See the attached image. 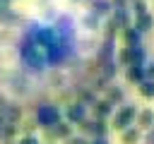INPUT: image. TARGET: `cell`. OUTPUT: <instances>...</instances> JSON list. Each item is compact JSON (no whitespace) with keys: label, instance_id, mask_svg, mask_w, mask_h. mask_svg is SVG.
Masks as SVG:
<instances>
[{"label":"cell","instance_id":"obj_1","mask_svg":"<svg viewBox=\"0 0 154 144\" xmlns=\"http://www.w3.org/2000/svg\"><path fill=\"white\" fill-rule=\"evenodd\" d=\"M135 118H137V108H135L132 103H125V106H120V108L113 113L111 127L118 130V132H123V130H128V127L135 125Z\"/></svg>","mask_w":154,"mask_h":144},{"label":"cell","instance_id":"obj_2","mask_svg":"<svg viewBox=\"0 0 154 144\" xmlns=\"http://www.w3.org/2000/svg\"><path fill=\"white\" fill-rule=\"evenodd\" d=\"M36 122H38L41 127H46V130H53V127L60 122V110H58V106H53V103H41V106L36 108Z\"/></svg>","mask_w":154,"mask_h":144},{"label":"cell","instance_id":"obj_3","mask_svg":"<svg viewBox=\"0 0 154 144\" xmlns=\"http://www.w3.org/2000/svg\"><path fill=\"white\" fill-rule=\"evenodd\" d=\"M79 130L84 132V134H91V139L94 137H106V132H108V125H106V120H82L79 122Z\"/></svg>","mask_w":154,"mask_h":144},{"label":"cell","instance_id":"obj_4","mask_svg":"<svg viewBox=\"0 0 154 144\" xmlns=\"http://www.w3.org/2000/svg\"><path fill=\"white\" fill-rule=\"evenodd\" d=\"M135 127L137 130H152L154 127V110L152 108H142V110H137V118H135Z\"/></svg>","mask_w":154,"mask_h":144},{"label":"cell","instance_id":"obj_5","mask_svg":"<svg viewBox=\"0 0 154 144\" xmlns=\"http://www.w3.org/2000/svg\"><path fill=\"white\" fill-rule=\"evenodd\" d=\"M65 115H67V120H70V122H77V125H79L82 120H87V106H84L82 101H77V103L67 106Z\"/></svg>","mask_w":154,"mask_h":144},{"label":"cell","instance_id":"obj_6","mask_svg":"<svg viewBox=\"0 0 154 144\" xmlns=\"http://www.w3.org/2000/svg\"><path fill=\"white\" fill-rule=\"evenodd\" d=\"M140 34H147V31H152L154 29V14L152 12H144V14H140V17H135V24H132Z\"/></svg>","mask_w":154,"mask_h":144},{"label":"cell","instance_id":"obj_7","mask_svg":"<svg viewBox=\"0 0 154 144\" xmlns=\"http://www.w3.org/2000/svg\"><path fill=\"white\" fill-rule=\"evenodd\" d=\"M125 79H128V82H132V84H140V82H144V79H147L144 65H130V67L125 70Z\"/></svg>","mask_w":154,"mask_h":144},{"label":"cell","instance_id":"obj_8","mask_svg":"<svg viewBox=\"0 0 154 144\" xmlns=\"http://www.w3.org/2000/svg\"><path fill=\"white\" fill-rule=\"evenodd\" d=\"M111 113H113V103H111V101H106V98L94 101V115H96V120H103V118L111 115Z\"/></svg>","mask_w":154,"mask_h":144},{"label":"cell","instance_id":"obj_9","mask_svg":"<svg viewBox=\"0 0 154 144\" xmlns=\"http://www.w3.org/2000/svg\"><path fill=\"white\" fill-rule=\"evenodd\" d=\"M140 139H142V130H137L135 125L120 132V142L123 144H140Z\"/></svg>","mask_w":154,"mask_h":144},{"label":"cell","instance_id":"obj_10","mask_svg":"<svg viewBox=\"0 0 154 144\" xmlns=\"http://www.w3.org/2000/svg\"><path fill=\"white\" fill-rule=\"evenodd\" d=\"M123 38H125V46H140V38H142V34L135 29V26H128V29H123Z\"/></svg>","mask_w":154,"mask_h":144},{"label":"cell","instance_id":"obj_11","mask_svg":"<svg viewBox=\"0 0 154 144\" xmlns=\"http://www.w3.org/2000/svg\"><path fill=\"white\" fill-rule=\"evenodd\" d=\"M137 91H140V96H144V98H154V82H152V79L140 82V84H137Z\"/></svg>","mask_w":154,"mask_h":144},{"label":"cell","instance_id":"obj_12","mask_svg":"<svg viewBox=\"0 0 154 144\" xmlns=\"http://www.w3.org/2000/svg\"><path fill=\"white\" fill-rule=\"evenodd\" d=\"M91 7H94L96 14H108L113 10V2H108V0H91Z\"/></svg>","mask_w":154,"mask_h":144},{"label":"cell","instance_id":"obj_13","mask_svg":"<svg viewBox=\"0 0 154 144\" xmlns=\"http://www.w3.org/2000/svg\"><path fill=\"white\" fill-rule=\"evenodd\" d=\"M130 10L135 12V17H140V14L149 12V7H147V0H130Z\"/></svg>","mask_w":154,"mask_h":144},{"label":"cell","instance_id":"obj_14","mask_svg":"<svg viewBox=\"0 0 154 144\" xmlns=\"http://www.w3.org/2000/svg\"><path fill=\"white\" fill-rule=\"evenodd\" d=\"M106 101H111V103L123 101V89H120V86H108V96H106Z\"/></svg>","mask_w":154,"mask_h":144},{"label":"cell","instance_id":"obj_15","mask_svg":"<svg viewBox=\"0 0 154 144\" xmlns=\"http://www.w3.org/2000/svg\"><path fill=\"white\" fill-rule=\"evenodd\" d=\"M144 72H147V79L154 82V60H149V62L144 65Z\"/></svg>","mask_w":154,"mask_h":144},{"label":"cell","instance_id":"obj_16","mask_svg":"<svg viewBox=\"0 0 154 144\" xmlns=\"http://www.w3.org/2000/svg\"><path fill=\"white\" fill-rule=\"evenodd\" d=\"M65 144H89V139H84V137H70V139H65Z\"/></svg>","mask_w":154,"mask_h":144},{"label":"cell","instance_id":"obj_17","mask_svg":"<svg viewBox=\"0 0 154 144\" xmlns=\"http://www.w3.org/2000/svg\"><path fill=\"white\" fill-rule=\"evenodd\" d=\"M142 142H144V144H154V127L144 132V137H142Z\"/></svg>","mask_w":154,"mask_h":144},{"label":"cell","instance_id":"obj_18","mask_svg":"<svg viewBox=\"0 0 154 144\" xmlns=\"http://www.w3.org/2000/svg\"><path fill=\"white\" fill-rule=\"evenodd\" d=\"M120 7H128V0H113V10H120Z\"/></svg>","mask_w":154,"mask_h":144},{"label":"cell","instance_id":"obj_19","mask_svg":"<svg viewBox=\"0 0 154 144\" xmlns=\"http://www.w3.org/2000/svg\"><path fill=\"white\" fill-rule=\"evenodd\" d=\"M89 144H108V139L106 137H94V139H89Z\"/></svg>","mask_w":154,"mask_h":144},{"label":"cell","instance_id":"obj_20","mask_svg":"<svg viewBox=\"0 0 154 144\" xmlns=\"http://www.w3.org/2000/svg\"><path fill=\"white\" fill-rule=\"evenodd\" d=\"M19 144H38V139H36V137H24Z\"/></svg>","mask_w":154,"mask_h":144},{"label":"cell","instance_id":"obj_21","mask_svg":"<svg viewBox=\"0 0 154 144\" xmlns=\"http://www.w3.org/2000/svg\"><path fill=\"white\" fill-rule=\"evenodd\" d=\"M7 2H10V0H0V7H5V5H7Z\"/></svg>","mask_w":154,"mask_h":144},{"label":"cell","instance_id":"obj_22","mask_svg":"<svg viewBox=\"0 0 154 144\" xmlns=\"http://www.w3.org/2000/svg\"><path fill=\"white\" fill-rule=\"evenodd\" d=\"M2 125H5V120H2V115H0V130H2Z\"/></svg>","mask_w":154,"mask_h":144},{"label":"cell","instance_id":"obj_23","mask_svg":"<svg viewBox=\"0 0 154 144\" xmlns=\"http://www.w3.org/2000/svg\"><path fill=\"white\" fill-rule=\"evenodd\" d=\"M152 10H154V7H152Z\"/></svg>","mask_w":154,"mask_h":144}]
</instances>
